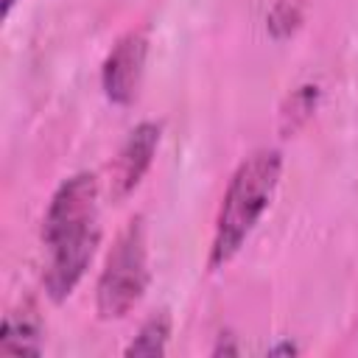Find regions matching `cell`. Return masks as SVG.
Masks as SVG:
<instances>
[{
	"instance_id": "cell-7",
	"label": "cell",
	"mask_w": 358,
	"mask_h": 358,
	"mask_svg": "<svg viewBox=\"0 0 358 358\" xmlns=\"http://www.w3.org/2000/svg\"><path fill=\"white\" fill-rule=\"evenodd\" d=\"M0 352L3 355H39L42 352V322L34 308L14 310L3 319Z\"/></svg>"
},
{
	"instance_id": "cell-12",
	"label": "cell",
	"mask_w": 358,
	"mask_h": 358,
	"mask_svg": "<svg viewBox=\"0 0 358 358\" xmlns=\"http://www.w3.org/2000/svg\"><path fill=\"white\" fill-rule=\"evenodd\" d=\"M17 0H3V14H8L11 11V6H14Z\"/></svg>"
},
{
	"instance_id": "cell-8",
	"label": "cell",
	"mask_w": 358,
	"mask_h": 358,
	"mask_svg": "<svg viewBox=\"0 0 358 358\" xmlns=\"http://www.w3.org/2000/svg\"><path fill=\"white\" fill-rule=\"evenodd\" d=\"M168 338H171V316L165 310H159L143 322V327L137 330V336L129 341V347L123 352L129 358H134V355L154 358V355H162L168 350Z\"/></svg>"
},
{
	"instance_id": "cell-4",
	"label": "cell",
	"mask_w": 358,
	"mask_h": 358,
	"mask_svg": "<svg viewBox=\"0 0 358 358\" xmlns=\"http://www.w3.org/2000/svg\"><path fill=\"white\" fill-rule=\"evenodd\" d=\"M101 241V227L90 224L67 238H62L59 243L48 246V266H45V291L53 302H62L73 294V288L81 282L84 271L92 263V255L98 249Z\"/></svg>"
},
{
	"instance_id": "cell-3",
	"label": "cell",
	"mask_w": 358,
	"mask_h": 358,
	"mask_svg": "<svg viewBox=\"0 0 358 358\" xmlns=\"http://www.w3.org/2000/svg\"><path fill=\"white\" fill-rule=\"evenodd\" d=\"M98 210V182L92 173H76L59 185L53 193L48 213L42 218V241L45 246L59 243L62 238L98 224L95 218Z\"/></svg>"
},
{
	"instance_id": "cell-2",
	"label": "cell",
	"mask_w": 358,
	"mask_h": 358,
	"mask_svg": "<svg viewBox=\"0 0 358 358\" xmlns=\"http://www.w3.org/2000/svg\"><path fill=\"white\" fill-rule=\"evenodd\" d=\"M148 285V249L143 218H131L117 235L112 252L106 255L103 271L95 288V308L101 319H123L143 296Z\"/></svg>"
},
{
	"instance_id": "cell-1",
	"label": "cell",
	"mask_w": 358,
	"mask_h": 358,
	"mask_svg": "<svg viewBox=\"0 0 358 358\" xmlns=\"http://www.w3.org/2000/svg\"><path fill=\"white\" fill-rule=\"evenodd\" d=\"M280 171H282V157L274 148H260L252 157H246L238 171L232 173L227 193L221 199V210L215 218V235L210 246V268L227 266L260 215L266 213L277 185H280Z\"/></svg>"
},
{
	"instance_id": "cell-5",
	"label": "cell",
	"mask_w": 358,
	"mask_h": 358,
	"mask_svg": "<svg viewBox=\"0 0 358 358\" xmlns=\"http://www.w3.org/2000/svg\"><path fill=\"white\" fill-rule=\"evenodd\" d=\"M145 56H148V39L143 31H129L112 45L101 67V87L112 103L126 106L137 98L140 78L145 70Z\"/></svg>"
},
{
	"instance_id": "cell-11",
	"label": "cell",
	"mask_w": 358,
	"mask_h": 358,
	"mask_svg": "<svg viewBox=\"0 0 358 358\" xmlns=\"http://www.w3.org/2000/svg\"><path fill=\"white\" fill-rule=\"evenodd\" d=\"M268 352H271V355H274V352H288V355H291V352H296V347H294V344H280V347H274V350H268Z\"/></svg>"
},
{
	"instance_id": "cell-6",
	"label": "cell",
	"mask_w": 358,
	"mask_h": 358,
	"mask_svg": "<svg viewBox=\"0 0 358 358\" xmlns=\"http://www.w3.org/2000/svg\"><path fill=\"white\" fill-rule=\"evenodd\" d=\"M159 145V123L143 120L140 126H134L112 165V196L115 199H126L143 179V173L148 171L154 154Z\"/></svg>"
},
{
	"instance_id": "cell-10",
	"label": "cell",
	"mask_w": 358,
	"mask_h": 358,
	"mask_svg": "<svg viewBox=\"0 0 358 358\" xmlns=\"http://www.w3.org/2000/svg\"><path fill=\"white\" fill-rule=\"evenodd\" d=\"M302 22V0H277L268 11V31L274 36H288Z\"/></svg>"
},
{
	"instance_id": "cell-9",
	"label": "cell",
	"mask_w": 358,
	"mask_h": 358,
	"mask_svg": "<svg viewBox=\"0 0 358 358\" xmlns=\"http://www.w3.org/2000/svg\"><path fill=\"white\" fill-rule=\"evenodd\" d=\"M316 98H319V90L310 87V84H305V87H299V90L291 92V98H288V103H285V109L280 115V123H282V131L285 134L288 131H296L310 117V112L316 109Z\"/></svg>"
}]
</instances>
